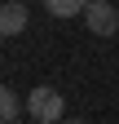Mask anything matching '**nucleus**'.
Masks as SVG:
<instances>
[{
  "mask_svg": "<svg viewBox=\"0 0 119 124\" xmlns=\"http://www.w3.org/2000/svg\"><path fill=\"white\" fill-rule=\"evenodd\" d=\"M62 124H84V120H62Z\"/></svg>",
  "mask_w": 119,
  "mask_h": 124,
  "instance_id": "nucleus-6",
  "label": "nucleus"
},
{
  "mask_svg": "<svg viewBox=\"0 0 119 124\" xmlns=\"http://www.w3.org/2000/svg\"><path fill=\"white\" fill-rule=\"evenodd\" d=\"M44 9H49L53 18H84L88 0H44Z\"/></svg>",
  "mask_w": 119,
  "mask_h": 124,
  "instance_id": "nucleus-4",
  "label": "nucleus"
},
{
  "mask_svg": "<svg viewBox=\"0 0 119 124\" xmlns=\"http://www.w3.org/2000/svg\"><path fill=\"white\" fill-rule=\"evenodd\" d=\"M26 22H31V13H26L22 0H5V9H0V36H22Z\"/></svg>",
  "mask_w": 119,
  "mask_h": 124,
  "instance_id": "nucleus-3",
  "label": "nucleus"
},
{
  "mask_svg": "<svg viewBox=\"0 0 119 124\" xmlns=\"http://www.w3.org/2000/svg\"><path fill=\"white\" fill-rule=\"evenodd\" d=\"M62 106H66V98L53 84H40V89L26 93V115L40 120V124H62Z\"/></svg>",
  "mask_w": 119,
  "mask_h": 124,
  "instance_id": "nucleus-1",
  "label": "nucleus"
},
{
  "mask_svg": "<svg viewBox=\"0 0 119 124\" xmlns=\"http://www.w3.org/2000/svg\"><path fill=\"white\" fill-rule=\"evenodd\" d=\"M84 27L93 31V36H115V31H119V9L110 5V0H88Z\"/></svg>",
  "mask_w": 119,
  "mask_h": 124,
  "instance_id": "nucleus-2",
  "label": "nucleus"
},
{
  "mask_svg": "<svg viewBox=\"0 0 119 124\" xmlns=\"http://www.w3.org/2000/svg\"><path fill=\"white\" fill-rule=\"evenodd\" d=\"M0 120H5V124H18L22 120V98L13 89H0Z\"/></svg>",
  "mask_w": 119,
  "mask_h": 124,
  "instance_id": "nucleus-5",
  "label": "nucleus"
}]
</instances>
